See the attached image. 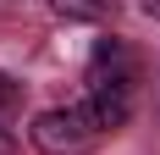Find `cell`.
<instances>
[{
  "instance_id": "3",
  "label": "cell",
  "mask_w": 160,
  "mask_h": 155,
  "mask_svg": "<svg viewBox=\"0 0 160 155\" xmlns=\"http://www.w3.org/2000/svg\"><path fill=\"white\" fill-rule=\"evenodd\" d=\"M50 11L66 22H105L116 11V0H50Z\"/></svg>"
},
{
  "instance_id": "5",
  "label": "cell",
  "mask_w": 160,
  "mask_h": 155,
  "mask_svg": "<svg viewBox=\"0 0 160 155\" xmlns=\"http://www.w3.org/2000/svg\"><path fill=\"white\" fill-rule=\"evenodd\" d=\"M0 155H17V139L6 133V127H0Z\"/></svg>"
},
{
  "instance_id": "2",
  "label": "cell",
  "mask_w": 160,
  "mask_h": 155,
  "mask_svg": "<svg viewBox=\"0 0 160 155\" xmlns=\"http://www.w3.org/2000/svg\"><path fill=\"white\" fill-rule=\"evenodd\" d=\"M99 139H105V127L94 122L88 105H55L33 116V144L44 155H88Z\"/></svg>"
},
{
  "instance_id": "4",
  "label": "cell",
  "mask_w": 160,
  "mask_h": 155,
  "mask_svg": "<svg viewBox=\"0 0 160 155\" xmlns=\"http://www.w3.org/2000/svg\"><path fill=\"white\" fill-rule=\"evenodd\" d=\"M17 100H22V89H17L11 78L0 72V122H6V116H11V111H17Z\"/></svg>"
},
{
  "instance_id": "1",
  "label": "cell",
  "mask_w": 160,
  "mask_h": 155,
  "mask_svg": "<svg viewBox=\"0 0 160 155\" xmlns=\"http://www.w3.org/2000/svg\"><path fill=\"white\" fill-rule=\"evenodd\" d=\"M138 83H144V67L132 56L122 39H99L94 56H88V100L83 105L94 111V122L105 133L132 122V111H138Z\"/></svg>"
},
{
  "instance_id": "6",
  "label": "cell",
  "mask_w": 160,
  "mask_h": 155,
  "mask_svg": "<svg viewBox=\"0 0 160 155\" xmlns=\"http://www.w3.org/2000/svg\"><path fill=\"white\" fill-rule=\"evenodd\" d=\"M138 11H144V17H155V22H160V0H138Z\"/></svg>"
}]
</instances>
